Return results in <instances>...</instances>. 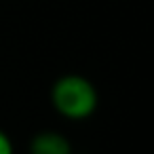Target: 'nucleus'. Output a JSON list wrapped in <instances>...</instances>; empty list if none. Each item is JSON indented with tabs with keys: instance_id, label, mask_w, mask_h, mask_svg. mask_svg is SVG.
Wrapping results in <instances>:
<instances>
[{
	"instance_id": "obj_1",
	"label": "nucleus",
	"mask_w": 154,
	"mask_h": 154,
	"mask_svg": "<svg viewBox=\"0 0 154 154\" xmlns=\"http://www.w3.org/2000/svg\"><path fill=\"white\" fill-rule=\"evenodd\" d=\"M51 103L68 120L89 118L99 103L95 85L82 74H63L51 87Z\"/></svg>"
},
{
	"instance_id": "obj_2",
	"label": "nucleus",
	"mask_w": 154,
	"mask_h": 154,
	"mask_svg": "<svg viewBox=\"0 0 154 154\" xmlns=\"http://www.w3.org/2000/svg\"><path fill=\"white\" fill-rule=\"evenodd\" d=\"M30 154H74L70 139L59 131H40L30 139Z\"/></svg>"
},
{
	"instance_id": "obj_3",
	"label": "nucleus",
	"mask_w": 154,
	"mask_h": 154,
	"mask_svg": "<svg viewBox=\"0 0 154 154\" xmlns=\"http://www.w3.org/2000/svg\"><path fill=\"white\" fill-rule=\"evenodd\" d=\"M0 154H15L13 152V141L2 129H0Z\"/></svg>"
}]
</instances>
